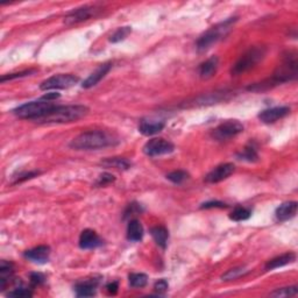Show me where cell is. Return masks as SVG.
I'll return each instance as SVG.
<instances>
[{
    "label": "cell",
    "mask_w": 298,
    "mask_h": 298,
    "mask_svg": "<svg viewBox=\"0 0 298 298\" xmlns=\"http://www.w3.org/2000/svg\"><path fill=\"white\" fill-rule=\"evenodd\" d=\"M266 53V47L262 46L253 47V48L248 49L237 62H235L232 69H231V73H232L233 76H239V74L249 71L250 69H253L254 66H256V64H258L264 60Z\"/></svg>",
    "instance_id": "cell-5"
},
{
    "label": "cell",
    "mask_w": 298,
    "mask_h": 298,
    "mask_svg": "<svg viewBox=\"0 0 298 298\" xmlns=\"http://www.w3.org/2000/svg\"><path fill=\"white\" fill-rule=\"evenodd\" d=\"M237 158L239 160L247 161V162H256V161L258 160V155H257L255 144L252 142L247 144V146L244 148V151H242L241 153H238Z\"/></svg>",
    "instance_id": "cell-25"
},
{
    "label": "cell",
    "mask_w": 298,
    "mask_h": 298,
    "mask_svg": "<svg viewBox=\"0 0 298 298\" xmlns=\"http://www.w3.org/2000/svg\"><path fill=\"white\" fill-rule=\"evenodd\" d=\"M218 66H219L218 57L217 56L210 57L209 60L203 62V63L199 65L198 68L199 77H201L202 80H209V78L213 77L215 72H217Z\"/></svg>",
    "instance_id": "cell-18"
},
{
    "label": "cell",
    "mask_w": 298,
    "mask_h": 298,
    "mask_svg": "<svg viewBox=\"0 0 298 298\" xmlns=\"http://www.w3.org/2000/svg\"><path fill=\"white\" fill-rule=\"evenodd\" d=\"M297 293H298L297 287L296 285H293V287L276 289L275 291H273L272 293H270V296H273V297H291V296H296Z\"/></svg>",
    "instance_id": "cell-31"
},
{
    "label": "cell",
    "mask_w": 298,
    "mask_h": 298,
    "mask_svg": "<svg viewBox=\"0 0 298 298\" xmlns=\"http://www.w3.org/2000/svg\"><path fill=\"white\" fill-rule=\"evenodd\" d=\"M168 282L166 280H159L154 285V290L158 293H164L168 290Z\"/></svg>",
    "instance_id": "cell-39"
},
{
    "label": "cell",
    "mask_w": 298,
    "mask_h": 298,
    "mask_svg": "<svg viewBox=\"0 0 298 298\" xmlns=\"http://www.w3.org/2000/svg\"><path fill=\"white\" fill-rule=\"evenodd\" d=\"M151 234L154 241L158 244L161 248L166 249L168 245V239H169V232L166 227L163 226H155L151 230Z\"/></svg>",
    "instance_id": "cell-23"
},
{
    "label": "cell",
    "mask_w": 298,
    "mask_h": 298,
    "mask_svg": "<svg viewBox=\"0 0 298 298\" xmlns=\"http://www.w3.org/2000/svg\"><path fill=\"white\" fill-rule=\"evenodd\" d=\"M39 174H40V171H29V172H25V174H21L18 176L17 181H15L14 183L18 184V183H21L23 181H27V179H30L35 177V176H38Z\"/></svg>",
    "instance_id": "cell-38"
},
{
    "label": "cell",
    "mask_w": 298,
    "mask_h": 298,
    "mask_svg": "<svg viewBox=\"0 0 298 298\" xmlns=\"http://www.w3.org/2000/svg\"><path fill=\"white\" fill-rule=\"evenodd\" d=\"M56 106L53 101L48 100H36V101H29V103L22 104L17 108H14L13 115L17 116L20 119H30L35 121L39 118L46 116L47 113L52 111Z\"/></svg>",
    "instance_id": "cell-6"
},
{
    "label": "cell",
    "mask_w": 298,
    "mask_h": 298,
    "mask_svg": "<svg viewBox=\"0 0 298 298\" xmlns=\"http://www.w3.org/2000/svg\"><path fill=\"white\" fill-rule=\"evenodd\" d=\"M237 20L238 18H230L225 21L218 23V25L211 27L209 30H206L197 41L198 52H206L213 45L225 38L230 33V30L232 29V27L237 22Z\"/></svg>",
    "instance_id": "cell-4"
},
{
    "label": "cell",
    "mask_w": 298,
    "mask_h": 298,
    "mask_svg": "<svg viewBox=\"0 0 298 298\" xmlns=\"http://www.w3.org/2000/svg\"><path fill=\"white\" fill-rule=\"evenodd\" d=\"M143 209L141 207L140 204L138 203H132L129 204L127 206V209L125 210V213H124V218L127 219V218H131V217H134L136 214H140L142 212Z\"/></svg>",
    "instance_id": "cell-32"
},
{
    "label": "cell",
    "mask_w": 298,
    "mask_h": 298,
    "mask_svg": "<svg viewBox=\"0 0 298 298\" xmlns=\"http://www.w3.org/2000/svg\"><path fill=\"white\" fill-rule=\"evenodd\" d=\"M119 143L115 134L105 131H90L76 136L69 146L76 151H97Z\"/></svg>",
    "instance_id": "cell-2"
},
{
    "label": "cell",
    "mask_w": 298,
    "mask_h": 298,
    "mask_svg": "<svg viewBox=\"0 0 298 298\" xmlns=\"http://www.w3.org/2000/svg\"><path fill=\"white\" fill-rule=\"evenodd\" d=\"M297 54L295 52H288L282 57V62L274 71L272 78L267 80L262 83L250 85L248 90L250 91H261L278 84L287 83V82L295 81L297 78Z\"/></svg>",
    "instance_id": "cell-1"
},
{
    "label": "cell",
    "mask_w": 298,
    "mask_h": 298,
    "mask_svg": "<svg viewBox=\"0 0 298 298\" xmlns=\"http://www.w3.org/2000/svg\"><path fill=\"white\" fill-rule=\"evenodd\" d=\"M111 68H112L111 63H104V64L99 65V68H97L95 71L90 74V76L83 82L82 88L90 89V88H92V86L97 85L109 72Z\"/></svg>",
    "instance_id": "cell-16"
},
{
    "label": "cell",
    "mask_w": 298,
    "mask_h": 298,
    "mask_svg": "<svg viewBox=\"0 0 298 298\" xmlns=\"http://www.w3.org/2000/svg\"><path fill=\"white\" fill-rule=\"evenodd\" d=\"M103 245V240L95 231L84 230L80 237V247L82 249H93Z\"/></svg>",
    "instance_id": "cell-14"
},
{
    "label": "cell",
    "mask_w": 298,
    "mask_h": 298,
    "mask_svg": "<svg viewBox=\"0 0 298 298\" xmlns=\"http://www.w3.org/2000/svg\"><path fill=\"white\" fill-rule=\"evenodd\" d=\"M118 289H119V283L118 282H112V283H108L106 285V290L111 295H116L118 292Z\"/></svg>",
    "instance_id": "cell-40"
},
{
    "label": "cell",
    "mask_w": 298,
    "mask_h": 298,
    "mask_svg": "<svg viewBox=\"0 0 298 298\" xmlns=\"http://www.w3.org/2000/svg\"><path fill=\"white\" fill-rule=\"evenodd\" d=\"M143 237V227L138 219H133L128 222L127 226V239L129 241L138 242L142 240Z\"/></svg>",
    "instance_id": "cell-22"
},
{
    "label": "cell",
    "mask_w": 298,
    "mask_h": 298,
    "mask_svg": "<svg viewBox=\"0 0 298 298\" xmlns=\"http://www.w3.org/2000/svg\"><path fill=\"white\" fill-rule=\"evenodd\" d=\"M101 164L107 168H116L119 170H127L131 168L132 163L127 159L124 158H109L101 161Z\"/></svg>",
    "instance_id": "cell-24"
},
{
    "label": "cell",
    "mask_w": 298,
    "mask_h": 298,
    "mask_svg": "<svg viewBox=\"0 0 298 298\" xmlns=\"http://www.w3.org/2000/svg\"><path fill=\"white\" fill-rule=\"evenodd\" d=\"M250 215H252V210L247 209V207L244 206H237L232 212H231L230 218L234 221H244L247 220V219H249Z\"/></svg>",
    "instance_id": "cell-27"
},
{
    "label": "cell",
    "mask_w": 298,
    "mask_h": 298,
    "mask_svg": "<svg viewBox=\"0 0 298 298\" xmlns=\"http://www.w3.org/2000/svg\"><path fill=\"white\" fill-rule=\"evenodd\" d=\"M89 113V107L84 105H56L52 111L35 120L38 124H66L72 123Z\"/></svg>",
    "instance_id": "cell-3"
},
{
    "label": "cell",
    "mask_w": 298,
    "mask_h": 298,
    "mask_svg": "<svg viewBox=\"0 0 298 298\" xmlns=\"http://www.w3.org/2000/svg\"><path fill=\"white\" fill-rule=\"evenodd\" d=\"M164 126H166V124L163 121L142 119L139 125V132L146 136H151L158 134V133L162 131Z\"/></svg>",
    "instance_id": "cell-17"
},
{
    "label": "cell",
    "mask_w": 298,
    "mask_h": 298,
    "mask_svg": "<svg viewBox=\"0 0 298 298\" xmlns=\"http://www.w3.org/2000/svg\"><path fill=\"white\" fill-rule=\"evenodd\" d=\"M235 170L233 163H222L220 166L215 167L213 170H211L206 175L205 181L207 183H219L224 179L229 178Z\"/></svg>",
    "instance_id": "cell-11"
},
{
    "label": "cell",
    "mask_w": 298,
    "mask_h": 298,
    "mask_svg": "<svg viewBox=\"0 0 298 298\" xmlns=\"http://www.w3.org/2000/svg\"><path fill=\"white\" fill-rule=\"evenodd\" d=\"M29 278H30V283H32V285H34V287H36V285H41L46 282V277L41 273H32L30 274Z\"/></svg>",
    "instance_id": "cell-36"
},
{
    "label": "cell",
    "mask_w": 298,
    "mask_h": 298,
    "mask_svg": "<svg viewBox=\"0 0 298 298\" xmlns=\"http://www.w3.org/2000/svg\"><path fill=\"white\" fill-rule=\"evenodd\" d=\"M115 181H116L115 176H113L112 174H108V172H105V174L100 175L99 178L97 179L96 185H98V187H105V185H107V184L115 182Z\"/></svg>",
    "instance_id": "cell-35"
},
{
    "label": "cell",
    "mask_w": 298,
    "mask_h": 298,
    "mask_svg": "<svg viewBox=\"0 0 298 298\" xmlns=\"http://www.w3.org/2000/svg\"><path fill=\"white\" fill-rule=\"evenodd\" d=\"M188 177H189V174L184 170H175L167 175V179H169L174 184H181L184 181H187Z\"/></svg>",
    "instance_id": "cell-30"
},
{
    "label": "cell",
    "mask_w": 298,
    "mask_h": 298,
    "mask_svg": "<svg viewBox=\"0 0 298 298\" xmlns=\"http://www.w3.org/2000/svg\"><path fill=\"white\" fill-rule=\"evenodd\" d=\"M98 11L99 10H98L96 6L80 7V9H76L68 13V15L64 18V22L66 25H74V23L86 21L92 17H95Z\"/></svg>",
    "instance_id": "cell-10"
},
{
    "label": "cell",
    "mask_w": 298,
    "mask_h": 298,
    "mask_svg": "<svg viewBox=\"0 0 298 298\" xmlns=\"http://www.w3.org/2000/svg\"><path fill=\"white\" fill-rule=\"evenodd\" d=\"M248 273V270L242 268V267H239V268H234V269H230L229 272H226L221 278L224 281H232V280H237V278L244 276L245 274Z\"/></svg>",
    "instance_id": "cell-29"
},
{
    "label": "cell",
    "mask_w": 298,
    "mask_h": 298,
    "mask_svg": "<svg viewBox=\"0 0 298 298\" xmlns=\"http://www.w3.org/2000/svg\"><path fill=\"white\" fill-rule=\"evenodd\" d=\"M129 285L132 288H143L148 283V276L142 273H133L128 276Z\"/></svg>",
    "instance_id": "cell-26"
},
{
    "label": "cell",
    "mask_w": 298,
    "mask_h": 298,
    "mask_svg": "<svg viewBox=\"0 0 298 298\" xmlns=\"http://www.w3.org/2000/svg\"><path fill=\"white\" fill-rule=\"evenodd\" d=\"M36 70L30 69V70H25V71H20V72H15V73H9V74H4L2 77V83L6 81H12L15 80V78H21V77H26V76H30V74L34 73Z\"/></svg>",
    "instance_id": "cell-33"
},
{
    "label": "cell",
    "mask_w": 298,
    "mask_h": 298,
    "mask_svg": "<svg viewBox=\"0 0 298 298\" xmlns=\"http://www.w3.org/2000/svg\"><path fill=\"white\" fill-rule=\"evenodd\" d=\"M297 212V202L283 203L276 209V219L278 221H285L295 217Z\"/></svg>",
    "instance_id": "cell-19"
},
{
    "label": "cell",
    "mask_w": 298,
    "mask_h": 298,
    "mask_svg": "<svg viewBox=\"0 0 298 298\" xmlns=\"http://www.w3.org/2000/svg\"><path fill=\"white\" fill-rule=\"evenodd\" d=\"M26 258L35 262V264H46L48 262L49 256H50V247L49 246H38L33 249H29L25 252Z\"/></svg>",
    "instance_id": "cell-15"
},
{
    "label": "cell",
    "mask_w": 298,
    "mask_h": 298,
    "mask_svg": "<svg viewBox=\"0 0 298 298\" xmlns=\"http://www.w3.org/2000/svg\"><path fill=\"white\" fill-rule=\"evenodd\" d=\"M98 284H99L98 278H86L84 281L77 282L74 285V291L78 297H92L96 295V288Z\"/></svg>",
    "instance_id": "cell-13"
},
{
    "label": "cell",
    "mask_w": 298,
    "mask_h": 298,
    "mask_svg": "<svg viewBox=\"0 0 298 298\" xmlns=\"http://www.w3.org/2000/svg\"><path fill=\"white\" fill-rule=\"evenodd\" d=\"M14 274V266L12 262L3 260L0 262V287L5 290L7 285L11 283Z\"/></svg>",
    "instance_id": "cell-20"
},
{
    "label": "cell",
    "mask_w": 298,
    "mask_h": 298,
    "mask_svg": "<svg viewBox=\"0 0 298 298\" xmlns=\"http://www.w3.org/2000/svg\"><path fill=\"white\" fill-rule=\"evenodd\" d=\"M175 151V146L170 141L164 140L162 138H154L149 140L148 142L143 146V153L147 156H160V155H166L170 154Z\"/></svg>",
    "instance_id": "cell-9"
},
{
    "label": "cell",
    "mask_w": 298,
    "mask_h": 298,
    "mask_svg": "<svg viewBox=\"0 0 298 298\" xmlns=\"http://www.w3.org/2000/svg\"><path fill=\"white\" fill-rule=\"evenodd\" d=\"M9 297H32L33 292L26 288H17L7 293Z\"/></svg>",
    "instance_id": "cell-34"
},
{
    "label": "cell",
    "mask_w": 298,
    "mask_h": 298,
    "mask_svg": "<svg viewBox=\"0 0 298 298\" xmlns=\"http://www.w3.org/2000/svg\"><path fill=\"white\" fill-rule=\"evenodd\" d=\"M131 33H132V27H129V26L120 27V28H118L116 32L111 35L109 41H111L112 43L124 41L125 39H126Z\"/></svg>",
    "instance_id": "cell-28"
},
{
    "label": "cell",
    "mask_w": 298,
    "mask_h": 298,
    "mask_svg": "<svg viewBox=\"0 0 298 298\" xmlns=\"http://www.w3.org/2000/svg\"><path fill=\"white\" fill-rule=\"evenodd\" d=\"M244 132V125L239 120H226L219 126L215 127L212 132V136L218 141L230 140Z\"/></svg>",
    "instance_id": "cell-8"
},
{
    "label": "cell",
    "mask_w": 298,
    "mask_h": 298,
    "mask_svg": "<svg viewBox=\"0 0 298 298\" xmlns=\"http://www.w3.org/2000/svg\"><path fill=\"white\" fill-rule=\"evenodd\" d=\"M226 209V207H229V205L222 202H218V201H212V202H207V203H204L203 205L201 206V209Z\"/></svg>",
    "instance_id": "cell-37"
},
{
    "label": "cell",
    "mask_w": 298,
    "mask_h": 298,
    "mask_svg": "<svg viewBox=\"0 0 298 298\" xmlns=\"http://www.w3.org/2000/svg\"><path fill=\"white\" fill-rule=\"evenodd\" d=\"M290 113V107L288 106H277L272 107L268 109H264L260 115H258V119L265 124H274L277 120L282 119L285 116H288Z\"/></svg>",
    "instance_id": "cell-12"
},
{
    "label": "cell",
    "mask_w": 298,
    "mask_h": 298,
    "mask_svg": "<svg viewBox=\"0 0 298 298\" xmlns=\"http://www.w3.org/2000/svg\"><path fill=\"white\" fill-rule=\"evenodd\" d=\"M295 260H296L295 253L289 252V253L282 254V255L274 257V258H272V260H269L268 262H267L266 269L267 270H274V269L281 268V267H284L289 264H292V262Z\"/></svg>",
    "instance_id": "cell-21"
},
{
    "label": "cell",
    "mask_w": 298,
    "mask_h": 298,
    "mask_svg": "<svg viewBox=\"0 0 298 298\" xmlns=\"http://www.w3.org/2000/svg\"><path fill=\"white\" fill-rule=\"evenodd\" d=\"M57 98H60V93H56V92H50V93H47V95L43 96L41 99L43 100H48V101H53L55 99H57Z\"/></svg>",
    "instance_id": "cell-41"
},
{
    "label": "cell",
    "mask_w": 298,
    "mask_h": 298,
    "mask_svg": "<svg viewBox=\"0 0 298 298\" xmlns=\"http://www.w3.org/2000/svg\"><path fill=\"white\" fill-rule=\"evenodd\" d=\"M80 78L71 73H58L54 76L47 78L43 81L40 89L42 91H48V90H61V89H69L78 83Z\"/></svg>",
    "instance_id": "cell-7"
}]
</instances>
